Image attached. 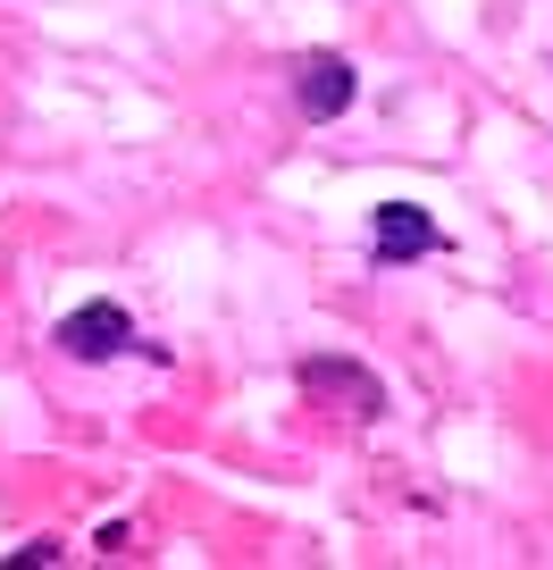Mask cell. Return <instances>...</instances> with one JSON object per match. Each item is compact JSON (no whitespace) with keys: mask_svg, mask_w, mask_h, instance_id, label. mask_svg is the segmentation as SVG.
Segmentation results:
<instances>
[{"mask_svg":"<svg viewBox=\"0 0 553 570\" xmlns=\"http://www.w3.org/2000/svg\"><path fill=\"white\" fill-rule=\"evenodd\" d=\"M126 344H135V320H126L118 303H85V311L59 320V353L68 361H109V353H126Z\"/></svg>","mask_w":553,"mask_h":570,"instance_id":"6da1fadb","label":"cell"},{"mask_svg":"<svg viewBox=\"0 0 553 570\" xmlns=\"http://www.w3.org/2000/svg\"><path fill=\"white\" fill-rule=\"evenodd\" d=\"M294 101H303V118H344V109H353V59L310 51L303 68H294Z\"/></svg>","mask_w":553,"mask_h":570,"instance_id":"7a4b0ae2","label":"cell"},{"mask_svg":"<svg viewBox=\"0 0 553 570\" xmlns=\"http://www.w3.org/2000/svg\"><path fill=\"white\" fill-rule=\"evenodd\" d=\"M377 261H419V252H436L445 235H436V218L428 210H411V202H394V210H377Z\"/></svg>","mask_w":553,"mask_h":570,"instance_id":"3957f363","label":"cell"},{"mask_svg":"<svg viewBox=\"0 0 553 570\" xmlns=\"http://www.w3.org/2000/svg\"><path fill=\"white\" fill-rule=\"evenodd\" d=\"M303 386H310V394H344V411H353V420H377V411H386L377 377L344 370V361H310V370H303Z\"/></svg>","mask_w":553,"mask_h":570,"instance_id":"277c9868","label":"cell"}]
</instances>
